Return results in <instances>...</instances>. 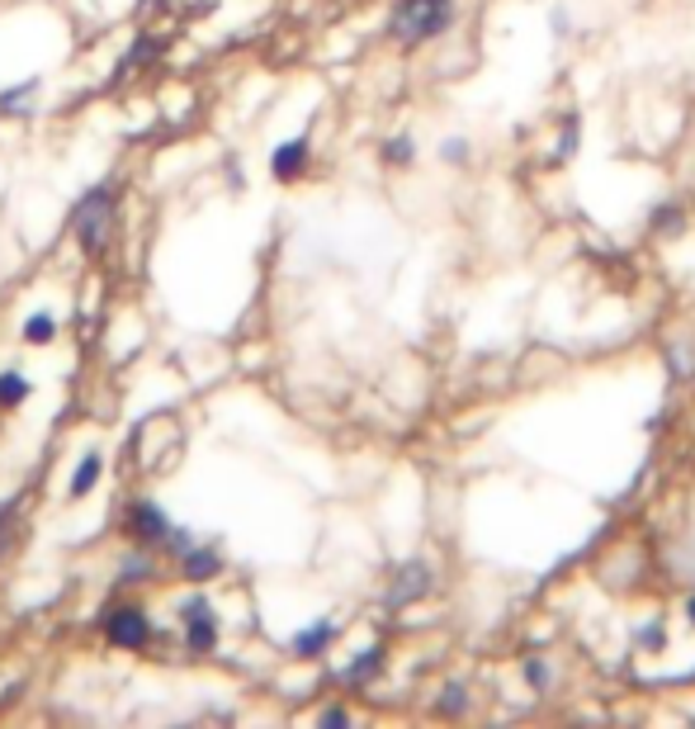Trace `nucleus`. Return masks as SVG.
<instances>
[{
    "mask_svg": "<svg viewBox=\"0 0 695 729\" xmlns=\"http://www.w3.org/2000/svg\"><path fill=\"white\" fill-rule=\"evenodd\" d=\"M455 24V0H397L388 14V33L397 43H426L440 39Z\"/></svg>",
    "mask_w": 695,
    "mask_h": 729,
    "instance_id": "obj_1",
    "label": "nucleus"
},
{
    "mask_svg": "<svg viewBox=\"0 0 695 729\" xmlns=\"http://www.w3.org/2000/svg\"><path fill=\"white\" fill-rule=\"evenodd\" d=\"M72 228H76L81 252H90V256L105 252V242L114 237V190L95 186V190L81 194V204L72 213Z\"/></svg>",
    "mask_w": 695,
    "mask_h": 729,
    "instance_id": "obj_2",
    "label": "nucleus"
},
{
    "mask_svg": "<svg viewBox=\"0 0 695 729\" xmlns=\"http://www.w3.org/2000/svg\"><path fill=\"white\" fill-rule=\"evenodd\" d=\"M105 635H109V644H119V649H147V644H152V621H147L138 606H114L105 616Z\"/></svg>",
    "mask_w": 695,
    "mask_h": 729,
    "instance_id": "obj_3",
    "label": "nucleus"
},
{
    "mask_svg": "<svg viewBox=\"0 0 695 729\" xmlns=\"http://www.w3.org/2000/svg\"><path fill=\"white\" fill-rule=\"evenodd\" d=\"M430 583H436V573L426 569L421 559H411V563H403V569H397V578L388 583V592H384V606H407V602H417V596H426L430 592Z\"/></svg>",
    "mask_w": 695,
    "mask_h": 729,
    "instance_id": "obj_4",
    "label": "nucleus"
},
{
    "mask_svg": "<svg viewBox=\"0 0 695 729\" xmlns=\"http://www.w3.org/2000/svg\"><path fill=\"white\" fill-rule=\"evenodd\" d=\"M128 530H132V540H142V545H165L175 526L157 503H132L128 507Z\"/></svg>",
    "mask_w": 695,
    "mask_h": 729,
    "instance_id": "obj_5",
    "label": "nucleus"
},
{
    "mask_svg": "<svg viewBox=\"0 0 695 729\" xmlns=\"http://www.w3.org/2000/svg\"><path fill=\"white\" fill-rule=\"evenodd\" d=\"M303 161H308V138H289L285 147H275L270 152V176L275 180H298Z\"/></svg>",
    "mask_w": 695,
    "mask_h": 729,
    "instance_id": "obj_6",
    "label": "nucleus"
},
{
    "mask_svg": "<svg viewBox=\"0 0 695 729\" xmlns=\"http://www.w3.org/2000/svg\"><path fill=\"white\" fill-rule=\"evenodd\" d=\"M180 569H185V578H213L223 569V559H218V550H213V545H204V550H199V545H190V550H180Z\"/></svg>",
    "mask_w": 695,
    "mask_h": 729,
    "instance_id": "obj_7",
    "label": "nucleus"
},
{
    "mask_svg": "<svg viewBox=\"0 0 695 729\" xmlns=\"http://www.w3.org/2000/svg\"><path fill=\"white\" fill-rule=\"evenodd\" d=\"M157 53H161V43L152 39V33H142V39L132 43V53H128V57H124L119 66H114V86H119L124 76H132V72H138V66H147V62H152Z\"/></svg>",
    "mask_w": 695,
    "mask_h": 729,
    "instance_id": "obj_8",
    "label": "nucleus"
},
{
    "mask_svg": "<svg viewBox=\"0 0 695 729\" xmlns=\"http://www.w3.org/2000/svg\"><path fill=\"white\" fill-rule=\"evenodd\" d=\"M331 635H336V625L331 621H318V625H308V630H298L293 635V654H303V658H312V654H322L327 644H331Z\"/></svg>",
    "mask_w": 695,
    "mask_h": 729,
    "instance_id": "obj_9",
    "label": "nucleus"
},
{
    "mask_svg": "<svg viewBox=\"0 0 695 729\" xmlns=\"http://www.w3.org/2000/svg\"><path fill=\"white\" fill-rule=\"evenodd\" d=\"M378 668H384V649L374 644V649H364V654L351 663V668H345V683H374Z\"/></svg>",
    "mask_w": 695,
    "mask_h": 729,
    "instance_id": "obj_10",
    "label": "nucleus"
},
{
    "mask_svg": "<svg viewBox=\"0 0 695 729\" xmlns=\"http://www.w3.org/2000/svg\"><path fill=\"white\" fill-rule=\"evenodd\" d=\"M185 644H190V654H209L213 644H218V625H213V616L190 621L185 625Z\"/></svg>",
    "mask_w": 695,
    "mask_h": 729,
    "instance_id": "obj_11",
    "label": "nucleus"
},
{
    "mask_svg": "<svg viewBox=\"0 0 695 729\" xmlns=\"http://www.w3.org/2000/svg\"><path fill=\"white\" fill-rule=\"evenodd\" d=\"M29 393H33V384H29L24 374H14V370L0 374V408H20Z\"/></svg>",
    "mask_w": 695,
    "mask_h": 729,
    "instance_id": "obj_12",
    "label": "nucleus"
},
{
    "mask_svg": "<svg viewBox=\"0 0 695 729\" xmlns=\"http://www.w3.org/2000/svg\"><path fill=\"white\" fill-rule=\"evenodd\" d=\"M53 337H57V318H53V313H29V318H24V341L39 346V341H53Z\"/></svg>",
    "mask_w": 695,
    "mask_h": 729,
    "instance_id": "obj_13",
    "label": "nucleus"
},
{
    "mask_svg": "<svg viewBox=\"0 0 695 729\" xmlns=\"http://www.w3.org/2000/svg\"><path fill=\"white\" fill-rule=\"evenodd\" d=\"M95 484H99V455H86L76 464V474H72V497H86Z\"/></svg>",
    "mask_w": 695,
    "mask_h": 729,
    "instance_id": "obj_14",
    "label": "nucleus"
},
{
    "mask_svg": "<svg viewBox=\"0 0 695 729\" xmlns=\"http://www.w3.org/2000/svg\"><path fill=\"white\" fill-rule=\"evenodd\" d=\"M33 91H39V81H20L14 91H0V109H10V114H20V109H29V99H33Z\"/></svg>",
    "mask_w": 695,
    "mask_h": 729,
    "instance_id": "obj_15",
    "label": "nucleus"
},
{
    "mask_svg": "<svg viewBox=\"0 0 695 729\" xmlns=\"http://www.w3.org/2000/svg\"><path fill=\"white\" fill-rule=\"evenodd\" d=\"M463 710H469V691H463L459 683H450L440 696V716H463Z\"/></svg>",
    "mask_w": 695,
    "mask_h": 729,
    "instance_id": "obj_16",
    "label": "nucleus"
},
{
    "mask_svg": "<svg viewBox=\"0 0 695 729\" xmlns=\"http://www.w3.org/2000/svg\"><path fill=\"white\" fill-rule=\"evenodd\" d=\"M582 142V128H577V119H563V138H558V147H554V166L558 161H568V152Z\"/></svg>",
    "mask_w": 695,
    "mask_h": 729,
    "instance_id": "obj_17",
    "label": "nucleus"
},
{
    "mask_svg": "<svg viewBox=\"0 0 695 729\" xmlns=\"http://www.w3.org/2000/svg\"><path fill=\"white\" fill-rule=\"evenodd\" d=\"M384 161L411 166V161H417V147H411V138H393V142H384Z\"/></svg>",
    "mask_w": 695,
    "mask_h": 729,
    "instance_id": "obj_18",
    "label": "nucleus"
},
{
    "mask_svg": "<svg viewBox=\"0 0 695 729\" xmlns=\"http://www.w3.org/2000/svg\"><path fill=\"white\" fill-rule=\"evenodd\" d=\"M204 616H213V602L209 596H190V602H180V621H204Z\"/></svg>",
    "mask_w": 695,
    "mask_h": 729,
    "instance_id": "obj_19",
    "label": "nucleus"
},
{
    "mask_svg": "<svg viewBox=\"0 0 695 729\" xmlns=\"http://www.w3.org/2000/svg\"><path fill=\"white\" fill-rule=\"evenodd\" d=\"M525 683H530V687H535V691H544V687H549V663H539V658H530V663H525Z\"/></svg>",
    "mask_w": 695,
    "mask_h": 729,
    "instance_id": "obj_20",
    "label": "nucleus"
},
{
    "mask_svg": "<svg viewBox=\"0 0 695 729\" xmlns=\"http://www.w3.org/2000/svg\"><path fill=\"white\" fill-rule=\"evenodd\" d=\"M639 644H643V649H662V644H667V630H662V621L643 625V630H639Z\"/></svg>",
    "mask_w": 695,
    "mask_h": 729,
    "instance_id": "obj_21",
    "label": "nucleus"
},
{
    "mask_svg": "<svg viewBox=\"0 0 695 729\" xmlns=\"http://www.w3.org/2000/svg\"><path fill=\"white\" fill-rule=\"evenodd\" d=\"M463 157H469V142H463V138H445V142H440V161L459 166Z\"/></svg>",
    "mask_w": 695,
    "mask_h": 729,
    "instance_id": "obj_22",
    "label": "nucleus"
},
{
    "mask_svg": "<svg viewBox=\"0 0 695 729\" xmlns=\"http://www.w3.org/2000/svg\"><path fill=\"white\" fill-rule=\"evenodd\" d=\"M119 573H124V578H132V583H138V578H147V573H152V563H147L142 554H128Z\"/></svg>",
    "mask_w": 695,
    "mask_h": 729,
    "instance_id": "obj_23",
    "label": "nucleus"
},
{
    "mask_svg": "<svg viewBox=\"0 0 695 729\" xmlns=\"http://www.w3.org/2000/svg\"><path fill=\"white\" fill-rule=\"evenodd\" d=\"M653 228L676 232V228H682V213H676V209H657V213H653Z\"/></svg>",
    "mask_w": 695,
    "mask_h": 729,
    "instance_id": "obj_24",
    "label": "nucleus"
},
{
    "mask_svg": "<svg viewBox=\"0 0 695 729\" xmlns=\"http://www.w3.org/2000/svg\"><path fill=\"white\" fill-rule=\"evenodd\" d=\"M322 725H331V729H341V725H351V716H345L341 706H331V710H322Z\"/></svg>",
    "mask_w": 695,
    "mask_h": 729,
    "instance_id": "obj_25",
    "label": "nucleus"
},
{
    "mask_svg": "<svg viewBox=\"0 0 695 729\" xmlns=\"http://www.w3.org/2000/svg\"><path fill=\"white\" fill-rule=\"evenodd\" d=\"M549 24H554V33H568V14L554 10V14H549Z\"/></svg>",
    "mask_w": 695,
    "mask_h": 729,
    "instance_id": "obj_26",
    "label": "nucleus"
},
{
    "mask_svg": "<svg viewBox=\"0 0 695 729\" xmlns=\"http://www.w3.org/2000/svg\"><path fill=\"white\" fill-rule=\"evenodd\" d=\"M686 621L695 625V596H691V602H686Z\"/></svg>",
    "mask_w": 695,
    "mask_h": 729,
    "instance_id": "obj_27",
    "label": "nucleus"
}]
</instances>
